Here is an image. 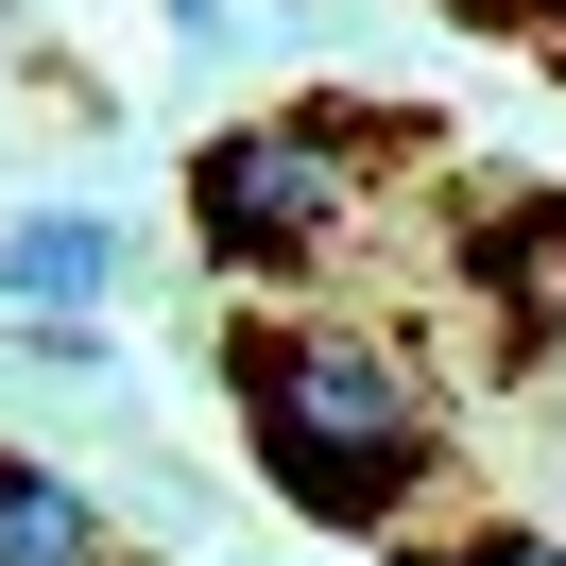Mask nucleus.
Listing matches in <instances>:
<instances>
[{
  "mask_svg": "<svg viewBox=\"0 0 566 566\" xmlns=\"http://www.w3.org/2000/svg\"><path fill=\"white\" fill-rule=\"evenodd\" d=\"M344 223H360L344 104H275V120H223V138H189V241H207L223 275H310Z\"/></svg>",
  "mask_w": 566,
  "mask_h": 566,
  "instance_id": "f03ea898",
  "label": "nucleus"
},
{
  "mask_svg": "<svg viewBox=\"0 0 566 566\" xmlns=\"http://www.w3.org/2000/svg\"><path fill=\"white\" fill-rule=\"evenodd\" d=\"M447 18H481V35H515V52H549V70H566V0H447Z\"/></svg>",
  "mask_w": 566,
  "mask_h": 566,
  "instance_id": "0eeeda50",
  "label": "nucleus"
},
{
  "mask_svg": "<svg viewBox=\"0 0 566 566\" xmlns=\"http://www.w3.org/2000/svg\"><path fill=\"white\" fill-rule=\"evenodd\" d=\"M0 566H120V532H104L86 481H52V463L0 447Z\"/></svg>",
  "mask_w": 566,
  "mask_h": 566,
  "instance_id": "39448f33",
  "label": "nucleus"
},
{
  "mask_svg": "<svg viewBox=\"0 0 566 566\" xmlns=\"http://www.w3.org/2000/svg\"><path fill=\"white\" fill-rule=\"evenodd\" d=\"M223 395H241L258 481L310 532H395L447 463L429 429V378L378 344V326H223Z\"/></svg>",
  "mask_w": 566,
  "mask_h": 566,
  "instance_id": "f257e3e1",
  "label": "nucleus"
},
{
  "mask_svg": "<svg viewBox=\"0 0 566 566\" xmlns=\"http://www.w3.org/2000/svg\"><path fill=\"white\" fill-rule=\"evenodd\" d=\"M412 566H566V532H515V515H497V532H429Z\"/></svg>",
  "mask_w": 566,
  "mask_h": 566,
  "instance_id": "423d86ee",
  "label": "nucleus"
},
{
  "mask_svg": "<svg viewBox=\"0 0 566 566\" xmlns=\"http://www.w3.org/2000/svg\"><path fill=\"white\" fill-rule=\"evenodd\" d=\"M463 292H481L497 326H515V360L566 326V189H532V207H497V223H463Z\"/></svg>",
  "mask_w": 566,
  "mask_h": 566,
  "instance_id": "20e7f679",
  "label": "nucleus"
},
{
  "mask_svg": "<svg viewBox=\"0 0 566 566\" xmlns=\"http://www.w3.org/2000/svg\"><path fill=\"white\" fill-rule=\"evenodd\" d=\"M120 275H138L120 207H18V223H0V310H18V326H104Z\"/></svg>",
  "mask_w": 566,
  "mask_h": 566,
  "instance_id": "7ed1b4c3",
  "label": "nucleus"
}]
</instances>
